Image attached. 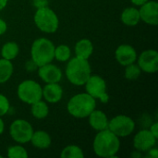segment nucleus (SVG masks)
I'll list each match as a JSON object with an SVG mask.
<instances>
[{
  "label": "nucleus",
  "instance_id": "obj_1",
  "mask_svg": "<svg viewBox=\"0 0 158 158\" xmlns=\"http://www.w3.org/2000/svg\"><path fill=\"white\" fill-rule=\"evenodd\" d=\"M120 149V138L108 129L97 131L94 142L93 150L94 154L103 158H114Z\"/></svg>",
  "mask_w": 158,
  "mask_h": 158
},
{
  "label": "nucleus",
  "instance_id": "obj_2",
  "mask_svg": "<svg viewBox=\"0 0 158 158\" xmlns=\"http://www.w3.org/2000/svg\"><path fill=\"white\" fill-rule=\"evenodd\" d=\"M67 62L65 69L67 80L75 86H83L92 75V68L89 59L75 56Z\"/></svg>",
  "mask_w": 158,
  "mask_h": 158
},
{
  "label": "nucleus",
  "instance_id": "obj_3",
  "mask_svg": "<svg viewBox=\"0 0 158 158\" xmlns=\"http://www.w3.org/2000/svg\"><path fill=\"white\" fill-rule=\"evenodd\" d=\"M96 108V100L86 92L73 95L67 104V110L76 118H86Z\"/></svg>",
  "mask_w": 158,
  "mask_h": 158
},
{
  "label": "nucleus",
  "instance_id": "obj_4",
  "mask_svg": "<svg viewBox=\"0 0 158 158\" xmlns=\"http://www.w3.org/2000/svg\"><path fill=\"white\" fill-rule=\"evenodd\" d=\"M54 43L45 37H40L33 41L31 46V59L41 67L53 62L54 60Z\"/></svg>",
  "mask_w": 158,
  "mask_h": 158
},
{
  "label": "nucleus",
  "instance_id": "obj_5",
  "mask_svg": "<svg viewBox=\"0 0 158 158\" xmlns=\"http://www.w3.org/2000/svg\"><path fill=\"white\" fill-rule=\"evenodd\" d=\"M33 21L38 30L48 34L55 33L59 27L58 16L48 6L36 8Z\"/></svg>",
  "mask_w": 158,
  "mask_h": 158
},
{
  "label": "nucleus",
  "instance_id": "obj_6",
  "mask_svg": "<svg viewBox=\"0 0 158 158\" xmlns=\"http://www.w3.org/2000/svg\"><path fill=\"white\" fill-rule=\"evenodd\" d=\"M17 95L22 103L31 106L43 99V87L36 81L25 80L18 85Z\"/></svg>",
  "mask_w": 158,
  "mask_h": 158
},
{
  "label": "nucleus",
  "instance_id": "obj_7",
  "mask_svg": "<svg viewBox=\"0 0 158 158\" xmlns=\"http://www.w3.org/2000/svg\"><path fill=\"white\" fill-rule=\"evenodd\" d=\"M83 86L85 87V92L95 100H99L103 104L108 103L109 95L107 94L106 82L104 78L99 75L92 74Z\"/></svg>",
  "mask_w": 158,
  "mask_h": 158
},
{
  "label": "nucleus",
  "instance_id": "obj_8",
  "mask_svg": "<svg viewBox=\"0 0 158 158\" xmlns=\"http://www.w3.org/2000/svg\"><path fill=\"white\" fill-rule=\"evenodd\" d=\"M33 131L32 125L23 118L15 119L9 126V135L11 139L19 144L30 143Z\"/></svg>",
  "mask_w": 158,
  "mask_h": 158
},
{
  "label": "nucleus",
  "instance_id": "obj_9",
  "mask_svg": "<svg viewBox=\"0 0 158 158\" xmlns=\"http://www.w3.org/2000/svg\"><path fill=\"white\" fill-rule=\"evenodd\" d=\"M135 121L127 115H118L108 122V130L118 138H126L135 130Z\"/></svg>",
  "mask_w": 158,
  "mask_h": 158
},
{
  "label": "nucleus",
  "instance_id": "obj_10",
  "mask_svg": "<svg viewBox=\"0 0 158 158\" xmlns=\"http://www.w3.org/2000/svg\"><path fill=\"white\" fill-rule=\"evenodd\" d=\"M143 72L148 74L156 73L158 70V52L155 49H147L142 52L136 60Z\"/></svg>",
  "mask_w": 158,
  "mask_h": 158
},
{
  "label": "nucleus",
  "instance_id": "obj_11",
  "mask_svg": "<svg viewBox=\"0 0 158 158\" xmlns=\"http://www.w3.org/2000/svg\"><path fill=\"white\" fill-rule=\"evenodd\" d=\"M157 139L151 133L149 130H141L133 137L132 144L135 150L145 153L152 147L156 146Z\"/></svg>",
  "mask_w": 158,
  "mask_h": 158
},
{
  "label": "nucleus",
  "instance_id": "obj_12",
  "mask_svg": "<svg viewBox=\"0 0 158 158\" xmlns=\"http://www.w3.org/2000/svg\"><path fill=\"white\" fill-rule=\"evenodd\" d=\"M140 19L144 23L156 26L158 24V3L156 0H149L139 8Z\"/></svg>",
  "mask_w": 158,
  "mask_h": 158
},
{
  "label": "nucleus",
  "instance_id": "obj_13",
  "mask_svg": "<svg viewBox=\"0 0 158 158\" xmlns=\"http://www.w3.org/2000/svg\"><path fill=\"white\" fill-rule=\"evenodd\" d=\"M37 72L40 79L45 83L59 82L63 76L61 69L52 62L38 67Z\"/></svg>",
  "mask_w": 158,
  "mask_h": 158
},
{
  "label": "nucleus",
  "instance_id": "obj_14",
  "mask_svg": "<svg viewBox=\"0 0 158 158\" xmlns=\"http://www.w3.org/2000/svg\"><path fill=\"white\" fill-rule=\"evenodd\" d=\"M137 51L136 49L128 44H122L117 47L115 50V57L118 63L123 67L136 62L137 60Z\"/></svg>",
  "mask_w": 158,
  "mask_h": 158
},
{
  "label": "nucleus",
  "instance_id": "obj_15",
  "mask_svg": "<svg viewBox=\"0 0 158 158\" xmlns=\"http://www.w3.org/2000/svg\"><path fill=\"white\" fill-rule=\"evenodd\" d=\"M63 88L59 82L46 83L43 87V98L46 103L56 104L61 101L63 97Z\"/></svg>",
  "mask_w": 158,
  "mask_h": 158
},
{
  "label": "nucleus",
  "instance_id": "obj_16",
  "mask_svg": "<svg viewBox=\"0 0 158 158\" xmlns=\"http://www.w3.org/2000/svg\"><path fill=\"white\" fill-rule=\"evenodd\" d=\"M87 118H88L89 125L96 132L108 129L109 118H107L106 114L104 111H102V110H98V109L95 108L88 116Z\"/></svg>",
  "mask_w": 158,
  "mask_h": 158
},
{
  "label": "nucleus",
  "instance_id": "obj_17",
  "mask_svg": "<svg viewBox=\"0 0 158 158\" xmlns=\"http://www.w3.org/2000/svg\"><path fill=\"white\" fill-rule=\"evenodd\" d=\"M30 143L33 147L40 150H44L51 146L52 138L50 134L45 131H34L30 140Z\"/></svg>",
  "mask_w": 158,
  "mask_h": 158
},
{
  "label": "nucleus",
  "instance_id": "obj_18",
  "mask_svg": "<svg viewBox=\"0 0 158 158\" xmlns=\"http://www.w3.org/2000/svg\"><path fill=\"white\" fill-rule=\"evenodd\" d=\"M121 22L128 27H134L141 21L139 8L136 6H128L123 9L120 15Z\"/></svg>",
  "mask_w": 158,
  "mask_h": 158
},
{
  "label": "nucleus",
  "instance_id": "obj_19",
  "mask_svg": "<svg viewBox=\"0 0 158 158\" xmlns=\"http://www.w3.org/2000/svg\"><path fill=\"white\" fill-rule=\"evenodd\" d=\"M94 44L92 43L91 40L87 38H83L79 40L75 46H74V52L76 56L84 58V59H89L93 53H94Z\"/></svg>",
  "mask_w": 158,
  "mask_h": 158
},
{
  "label": "nucleus",
  "instance_id": "obj_20",
  "mask_svg": "<svg viewBox=\"0 0 158 158\" xmlns=\"http://www.w3.org/2000/svg\"><path fill=\"white\" fill-rule=\"evenodd\" d=\"M19 53V46L16 42H6L0 48V55L2 58L6 60H14Z\"/></svg>",
  "mask_w": 158,
  "mask_h": 158
},
{
  "label": "nucleus",
  "instance_id": "obj_21",
  "mask_svg": "<svg viewBox=\"0 0 158 158\" xmlns=\"http://www.w3.org/2000/svg\"><path fill=\"white\" fill-rule=\"evenodd\" d=\"M31 116L36 119H44L47 118L49 114V106L45 101L43 99L31 105Z\"/></svg>",
  "mask_w": 158,
  "mask_h": 158
},
{
  "label": "nucleus",
  "instance_id": "obj_22",
  "mask_svg": "<svg viewBox=\"0 0 158 158\" xmlns=\"http://www.w3.org/2000/svg\"><path fill=\"white\" fill-rule=\"evenodd\" d=\"M14 72V66L10 60L5 58L0 59V84L7 82Z\"/></svg>",
  "mask_w": 158,
  "mask_h": 158
},
{
  "label": "nucleus",
  "instance_id": "obj_23",
  "mask_svg": "<svg viewBox=\"0 0 158 158\" xmlns=\"http://www.w3.org/2000/svg\"><path fill=\"white\" fill-rule=\"evenodd\" d=\"M71 58V49L68 44H59L55 46L54 59L59 62H67Z\"/></svg>",
  "mask_w": 158,
  "mask_h": 158
},
{
  "label": "nucleus",
  "instance_id": "obj_24",
  "mask_svg": "<svg viewBox=\"0 0 158 158\" xmlns=\"http://www.w3.org/2000/svg\"><path fill=\"white\" fill-rule=\"evenodd\" d=\"M61 158H83L84 153L82 149L75 144L67 145L60 153Z\"/></svg>",
  "mask_w": 158,
  "mask_h": 158
},
{
  "label": "nucleus",
  "instance_id": "obj_25",
  "mask_svg": "<svg viewBox=\"0 0 158 158\" xmlns=\"http://www.w3.org/2000/svg\"><path fill=\"white\" fill-rule=\"evenodd\" d=\"M6 156L9 158H28L29 154L25 147L22 144H15L7 148Z\"/></svg>",
  "mask_w": 158,
  "mask_h": 158
},
{
  "label": "nucleus",
  "instance_id": "obj_26",
  "mask_svg": "<svg viewBox=\"0 0 158 158\" xmlns=\"http://www.w3.org/2000/svg\"><path fill=\"white\" fill-rule=\"evenodd\" d=\"M142 72L143 71L140 69V67L138 66V64L136 62H134V63L130 64V65L125 67L124 76L129 81H135V80H138L140 78Z\"/></svg>",
  "mask_w": 158,
  "mask_h": 158
},
{
  "label": "nucleus",
  "instance_id": "obj_27",
  "mask_svg": "<svg viewBox=\"0 0 158 158\" xmlns=\"http://www.w3.org/2000/svg\"><path fill=\"white\" fill-rule=\"evenodd\" d=\"M10 109V102L8 100V98L0 94V117H4L5 115H6L8 113Z\"/></svg>",
  "mask_w": 158,
  "mask_h": 158
},
{
  "label": "nucleus",
  "instance_id": "obj_28",
  "mask_svg": "<svg viewBox=\"0 0 158 158\" xmlns=\"http://www.w3.org/2000/svg\"><path fill=\"white\" fill-rule=\"evenodd\" d=\"M145 153H146V155H145V156H146V157H149V158L158 157V149L157 148H156V146L152 147L151 149H149V150H148V151H146Z\"/></svg>",
  "mask_w": 158,
  "mask_h": 158
},
{
  "label": "nucleus",
  "instance_id": "obj_29",
  "mask_svg": "<svg viewBox=\"0 0 158 158\" xmlns=\"http://www.w3.org/2000/svg\"><path fill=\"white\" fill-rule=\"evenodd\" d=\"M149 131H151V133H152V134H153L156 139H158V122L157 121H155L153 124H151Z\"/></svg>",
  "mask_w": 158,
  "mask_h": 158
},
{
  "label": "nucleus",
  "instance_id": "obj_30",
  "mask_svg": "<svg viewBox=\"0 0 158 158\" xmlns=\"http://www.w3.org/2000/svg\"><path fill=\"white\" fill-rule=\"evenodd\" d=\"M33 5L36 8L48 6V0H33Z\"/></svg>",
  "mask_w": 158,
  "mask_h": 158
},
{
  "label": "nucleus",
  "instance_id": "obj_31",
  "mask_svg": "<svg viewBox=\"0 0 158 158\" xmlns=\"http://www.w3.org/2000/svg\"><path fill=\"white\" fill-rule=\"evenodd\" d=\"M7 31V24L6 22L3 19H0V35H3Z\"/></svg>",
  "mask_w": 158,
  "mask_h": 158
},
{
  "label": "nucleus",
  "instance_id": "obj_32",
  "mask_svg": "<svg viewBox=\"0 0 158 158\" xmlns=\"http://www.w3.org/2000/svg\"><path fill=\"white\" fill-rule=\"evenodd\" d=\"M26 69H27L29 71H32V70L37 69L38 67H37V65L31 59V60H29V61L27 62V64H26Z\"/></svg>",
  "mask_w": 158,
  "mask_h": 158
},
{
  "label": "nucleus",
  "instance_id": "obj_33",
  "mask_svg": "<svg viewBox=\"0 0 158 158\" xmlns=\"http://www.w3.org/2000/svg\"><path fill=\"white\" fill-rule=\"evenodd\" d=\"M131 2V4L135 6H140L142 5H143L144 3H146L149 0H130Z\"/></svg>",
  "mask_w": 158,
  "mask_h": 158
},
{
  "label": "nucleus",
  "instance_id": "obj_34",
  "mask_svg": "<svg viewBox=\"0 0 158 158\" xmlns=\"http://www.w3.org/2000/svg\"><path fill=\"white\" fill-rule=\"evenodd\" d=\"M8 3V0H0V11L3 10Z\"/></svg>",
  "mask_w": 158,
  "mask_h": 158
},
{
  "label": "nucleus",
  "instance_id": "obj_35",
  "mask_svg": "<svg viewBox=\"0 0 158 158\" xmlns=\"http://www.w3.org/2000/svg\"><path fill=\"white\" fill-rule=\"evenodd\" d=\"M4 131H5V123H4L2 118L0 117V135L4 132Z\"/></svg>",
  "mask_w": 158,
  "mask_h": 158
}]
</instances>
